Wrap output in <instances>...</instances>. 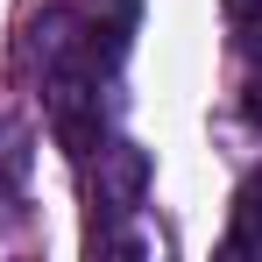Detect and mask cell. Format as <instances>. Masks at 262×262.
<instances>
[{"instance_id":"1","label":"cell","mask_w":262,"mask_h":262,"mask_svg":"<svg viewBox=\"0 0 262 262\" xmlns=\"http://www.w3.org/2000/svg\"><path fill=\"white\" fill-rule=\"evenodd\" d=\"M50 128H57V142H64L71 156H92V149H99V92H92V78L57 71V92H50Z\"/></svg>"},{"instance_id":"2","label":"cell","mask_w":262,"mask_h":262,"mask_svg":"<svg viewBox=\"0 0 262 262\" xmlns=\"http://www.w3.org/2000/svg\"><path fill=\"white\" fill-rule=\"evenodd\" d=\"M142 191H149V156H142L135 142H106V149H99V206L135 213Z\"/></svg>"},{"instance_id":"3","label":"cell","mask_w":262,"mask_h":262,"mask_svg":"<svg viewBox=\"0 0 262 262\" xmlns=\"http://www.w3.org/2000/svg\"><path fill=\"white\" fill-rule=\"evenodd\" d=\"M227 248H234V255H255V248H262V177H248V184H241V199H234Z\"/></svg>"},{"instance_id":"4","label":"cell","mask_w":262,"mask_h":262,"mask_svg":"<svg viewBox=\"0 0 262 262\" xmlns=\"http://www.w3.org/2000/svg\"><path fill=\"white\" fill-rule=\"evenodd\" d=\"M241 106H248V121H255V128H262V71H255V78H248V99H241Z\"/></svg>"}]
</instances>
